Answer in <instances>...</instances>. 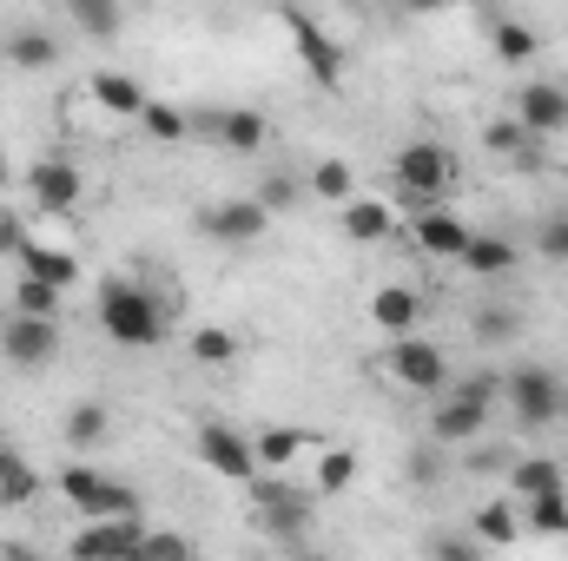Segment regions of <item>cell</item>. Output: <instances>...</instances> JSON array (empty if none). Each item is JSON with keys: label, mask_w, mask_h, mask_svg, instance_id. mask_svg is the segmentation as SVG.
Here are the masks:
<instances>
[{"label": "cell", "mask_w": 568, "mask_h": 561, "mask_svg": "<svg viewBox=\"0 0 568 561\" xmlns=\"http://www.w3.org/2000/svg\"><path fill=\"white\" fill-rule=\"evenodd\" d=\"M100 330L120 350H152L165 337V297L140 278H106L100 284Z\"/></svg>", "instance_id": "1"}, {"label": "cell", "mask_w": 568, "mask_h": 561, "mask_svg": "<svg viewBox=\"0 0 568 561\" xmlns=\"http://www.w3.org/2000/svg\"><path fill=\"white\" fill-rule=\"evenodd\" d=\"M503 404L523 429H549V422H562L568 384L549 364H516V370H503Z\"/></svg>", "instance_id": "2"}, {"label": "cell", "mask_w": 568, "mask_h": 561, "mask_svg": "<svg viewBox=\"0 0 568 561\" xmlns=\"http://www.w3.org/2000/svg\"><path fill=\"white\" fill-rule=\"evenodd\" d=\"M449 178H456V159H449L443 140H410L390 159V185H397V198H410V205H436V198L449 192Z\"/></svg>", "instance_id": "3"}, {"label": "cell", "mask_w": 568, "mask_h": 561, "mask_svg": "<svg viewBox=\"0 0 568 561\" xmlns=\"http://www.w3.org/2000/svg\"><path fill=\"white\" fill-rule=\"evenodd\" d=\"M60 496H67L80 516H145L140 489H133V482L100 476L93 462H67V469H60Z\"/></svg>", "instance_id": "4"}, {"label": "cell", "mask_w": 568, "mask_h": 561, "mask_svg": "<svg viewBox=\"0 0 568 561\" xmlns=\"http://www.w3.org/2000/svg\"><path fill=\"white\" fill-rule=\"evenodd\" d=\"M192 456H199L212 476H225V482H252V476L265 469V462H258V442H252L245 429H232V422H199Z\"/></svg>", "instance_id": "5"}, {"label": "cell", "mask_w": 568, "mask_h": 561, "mask_svg": "<svg viewBox=\"0 0 568 561\" xmlns=\"http://www.w3.org/2000/svg\"><path fill=\"white\" fill-rule=\"evenodd\" d=\"M390 377L404 384V390H417V397H443L449 390V357H443V344H429L417 330H404V337H390Z\"/></svg>", "instance_id": "6"}, {"label": "cell", "mask_w": 568, "mask_h": 561, "mask_svg": "<svg viewBox=\"0 0 568 561\" xmlns=\"http://www.w3.org/2000/svg\"><path fill=\"white\" fill-rule=\"evenodd\" d=\"M252 502H258L265 529L278 536L284 549H304V522H311L317 489H297V482H258V476H252Z\"/></svg>", "instance_id": "7"}, {"label": "cell", "mask_w": 568, "mask_h": 561, "mask_svg": "<svg viewBox=\"0 0 568 561\" xmlns=\"http://www.w3.org/2000/svg\"><path fill=\"white\" fill-rule=\"evenodd\" d=\"M53 350H60V317L7 310V324H0V357H7L13 370H40V364H53Z\"/></svg>", "instance_id": "8"}, {"label": "cell", "mask_w": 568, "mask_h": 561, "mask_svg": "<svg viewBox=\"0 0 568 561\" xmlns=\"http://www.w3.org/2000/svg\"><path fill=\"white\" fill-rule=\"evenodd\" d=\"M80 561H133L145 555V529L140 516H87V529L73 536Z\"/></svg>", "instance_id": "9"}, {"label": "cell", "mask_w": 568, "mask_h": 561, "mask_svg": "<svg viewBox=\"0 0 568 561\" xmlns=\"http://www.w3.org/2000/svg\"><path fill=\"white\" fill-rule=\"evenodd\" d=\"M284 33H291V47H297L304 73H311L317 86H337V80H344V53H337V40H331L304 7H284Z\"/></svg>", "instance_id": "10"}, {"label": "cell", "mask_w": 568, "mask_h": 561, "mask_svg": "<svg viewBox=\"0 0 568 561\" xmlns=\"http://www.w3.org/2000/svg\"><path fill=\"white\" fill-rule=\"evenodd\" d=\"M272 232V212H265V198L252 192V198H225V205H212L205 212V238H219V245H258Z\"/></svg>", "instance_id": "11"}, {"label": "cell", "mask_w": 568, "mask_h": 561, "mask_svg": "<svg viewBox=\"0 0 568 561\" xmlns=\"http://www.w3.org/2000/svg\"><path fill=\"white\" fill-rule=\"evenodd\" d=\"M27 192H33V205H40V212L67 218V212L80 205L87 178H80V165H73V159H40V165H27Z\"/></svg>", "instance_id": "12"}, {"label": "cell", "mask_w": 568, "mask_h": 561, "mask_svg": "<svg viewBox=\"0 0 568 561\" xmlns=\"http://www.w3.org/2000/svg\"><path fill=\"white\" fill-rule=\"evenodd\" d=\"M516 120H523L536 140H562L568 133V86H556V80H529V86L516 93Z\"/></svg>", "instance_id": "13"}, {"label": "cell", "mask_w": 568, "mask_h": 561, "mask_svg": "<svg viewBox=\"0 0 568 561\" xmlns=\"http://www.w3.org/2000/svg\"><path fill=\"white\" fill-rule=\"evenodd\" d=\"M489 429V404H476V397H463V390H443V404L429 410V436L449 449V442H476Z\"/></svg>", "instance_id": "14"}, {"label": "cell", "mask_w": 568, "mask_h": 561, "mask_svg": "<svg viewBox=\"0 0 568 561\" xmlns=\"http://www.w3.org/2000/svg\"><path fill=\"white\" fill-rule=\"evenodd\" d=\"M337 212H344V238L351 245H390L397 238V212L384 198H344Z\"/></svg>", "instance_id": "15"}, {"label": "cell", "mask_w": 568, "mask_h": 561, "mask_svg": "<svg viewBox=\"0 0 568 561\" xmlns=\"http://www.w3.org/2000/svg\"><path fill=\"white\" fill-rule=\"evenodd\" d=\"M469 245V225L436 198V205H424V218H417V252H429V258H456Z\"/></svg>", "instance_id": "16"}, {"label": "cell", "mask_w": 568, "mask_h": 561, "mask_svg": "<svg viewBox=\"0 0 568 561\" xmlns=\"http://www.w3.org/2000/svg\"><path fill=\"white\" fill-rule=\"evenodd\" d=\"M456 258H463V272H469V278H509L523 252H516L509 238H496V232H469V245H463Z\"/></svg>", "instance_id": "17"}, {"label": "cell", "mask_w": 568, "mask_h": 561, "mask_svg": "<svg viewBox=\"0 0 568 561\" xmlns=\"http://www.w3.org/2000/svg\"><path fill=\"white\" fill-rule=\"evenodd\" d=\"M67 20H73V33H87V40H120V27H126V0H67Z\"/></svg>", "instance_id": "18"}, {"label": "cell", "mask_w": 568, "mask_h": 561, "mask_svg": "<svg viewBox=\"0 0 568 561\" xmlns=\"http://www.w3.org/2000/svg\"><path fill=\"white\" fill-rule=\"evenodd\" d=\"M7 67L47 73V67H60V40H53L47 27H20V33H7Z\"/></svg>", "instance_id": "19"}, {"label": "cell", "mask_w": 568, "mask_h": 561, "mask_svg": "<svg viewBox=\"0 0 568 561\" xmlns=\"http://www.w3.org/2000/svg\"><path fill=\"white\" fill-rule=\"evenodd\" d=\"M469 337H476L483 350H509V344L523 337V310H516V304H476Z\"/></svg>", "instance_id": "20"}, {"label": "cell", "mask_w": 568, "mask_h": 561, "mask_svg": "<svg viewBox=\"0 0 568 561\" xmlns=\"http://www.w3.org/2000/svg\"><path fill=\"white\" fill-rule=\"evenodd\" d=\"M503 482H509V496L523 502V496H542V489H562V462H556V456H509V469H503Z\"/></svg>", "instance_id": "21"}, {"label": "cell", "mask_w": 568, "mask_h": 561, "mask_svg": "<svg viewBox=\"0 0 568 561\" xmlns=\"http://www.w3.org/2000/svg\"><path fill=\"white\" fill-rule=\"evenodd\" d=\"M13 265H20V272H33V278H47V284H60V290H73V284H80V258H73V252H60V245H33V238H27V252H20Z\"/></svg>", "instance_id": "22"}, {"label": "cell", "mask_w": 568, "mask_h": 561, "mask_svg": "<svg viewBox=\"0 0 568 561\" xmlns=\"http://www.w3.org/2000/svg\"><path fill=\"white\" fill-rule=\"evenodd\" d=\"M417 310H424V297H417L410 284H384V290L371 297V317H377V330H390V337H404V330L417 324Z\"/></svg>", "instance_id": "23"}, {"label": "cell", "mask_w": 568, "mask_h": 561, "mask_svg": "<svg viewBox=\"0 0 568 561\" xmlns=\"http://www.w3.org/2000/svg\"><path fill=\"white\" fill-rule=\"evenodd\" d=\"M523 529L529 536H568V482L562 489H542V496H523Z\"/></svg>", "instance_id": "24"}, {"label": "cell", "mask_w": 568, "mask_h": 561, "mask_svg": "<svg viewBox=\"0 0 568 561\" xmlns=\"http://www.w3.org/2000/svg\"><path fill=\"white\" fill-rule=\"evenodd\" d=\"M93 100H100L113 120H140L145 113V86L133 73H93Z\"/></svg>", "instance_id": "25"}, {"label": "cell", "mask_w": 568, "mask_h": 561, "mask_svg": "<svg viewBox=\"0 0 568 561\" xmlns=\"http://www.w3.org/2000/svg\"><path fill=\"white\" fill-rule=\"evenodd\" d=\"M40 496V476H33V462L20 456V449H7L0 442V509H27Z\"/></svg>", "instance_id": "26"}, {"label": "cell", "mask_w": 568, "mask_h": 561, "mask_svg": "<svg viewBox=\"0 0 568 561\" xmlns=\"http://www.w3.org/2000/svg\"><path fill=\"white\" fill-rule=\"evenodd\" d=\"M265 140H272V120H265L258 106H232V113H219V145H232V152H258Z\"/></svg>", "instance_id": "27"}, {"label": "cell", "mask_w": 568, "mask_h": 561, "mask_svg": "<svg viewBox=\"0 0 568 561\" xmlns=\"http://www.w3.org/2000/svg\"><path fill=\"white\" fill-rule=\"evenodd\" d=\"M106 436H113V410L100 397H87V404L67 410V449H100Z\"/></svg>", "instance_id": "28"}, {"label": "cell", "mask_w": 568, "mask_h": 561, "mask_svg": "<svg viewBox=\"0 0 568 561\" xmlns=\"http://www.w3.org/2000/svg\"><path fill=\"white\" fill-rule=\"evenodd\" d=\"M304 192H311V198H324V205L357 198V172H351V159H317V165H311V178H304Z\"/></svg>", "instance_id": "29"}, {"label": "cell", "mask_w": 568, "mask_h": 561, "mask_svg": "<svg viewBox=\"0 0 568 561\" xmlns=\"http://www.w3.org/2000/svg\"><path fill=\"white\" fill-rule=\"evenodd\" d=\"M516 536H523V502H516V496H509V502H483V509H476V542H483V549H489V542H496V549H509Z\"/></svg>", "instance_id": "30"}, {"label": "cell", "mask_w": 568, "mask_h": 561, "mask_svg": "<svg viewBox=\"0 0 568 561\" xmlns=\"http://www.w3.org/2000/svg\"><path fill=\"white\" fill-rule=\"evenodd\" d=\"M140 126H145V140H159V145L192 140V113H179V106H165V100H145Z\"/></svg>", "instance_id": "31"}, {"label": "cell", "mask_w": 568, "mask_h": 561, "mask_svg": "<svg viewBox=\"0 0 568 561\" xmlns=\"http://www.w3.org/2000/svg\"><path fill=\"white\" fill-rule=\"evenodd\" d=\"M60 304H67V290L47 278H33V272H20L13 278V310H33V317H60Z\"/></svg>", "instance_id": "32"}, {"label": "cell", "mask_w": 568, "mask_h": 561, "mask_svg": "<svg viewBox=\"0 0 568 561\" xmlns=\"http://www.w3.org/2000/svg\"><path fill=\"white\" fill-rule=\"evenodd\" d=\"M185 350H192V364H205V370H225V364L239 357V337H232V330H219V324H199Z\"/></svg>", "instance_id": "33"}, {"label": "cell", "mask_w": 568, "mask_h": 561, "mask_svg": "<svg viewBox=\"0 0 568 561\" xmlns=\"http://www.w3.org/2000/svg\"><path fill=\"white\" fill-rule=\"evenodd\" d=\"M357 482V449H324L317 456V496H344Z\"/></svg>", "instance_id": "34"}, {"label": "cell", "mask_w": 568, "mask_h": 561, "mask_svg": "<svg viewBox=\"0 0 568 561\" xmlns=\"http://www.w3.org/2000/svg\"><path fill=\"white\" fill-rule=\"evenodd\" d=\"M489 40H496V60H509V67H529V60H536V33H529L523 20H496Z\"/></svg>", "instance_id": "35"}, {"label": "cell", "mask_w": 568, "mask_h": 561, "mask_svg": "<svg viewBox=\"0 0 568 561\" xmlns=\"http://www.w3.org/2000/svg\"><path fill=\"white\" fill-rule=\"evenodd\" d=\"M252 442H258V462H265V469H284V462H291L311 436H304V429H258Z\"/></svg>", "instance_id": "36"}, {"label": "cell", "mask_w": 568, "mask_h": 561, "mask_svg": "<svg viewBox=\"0 0 568 561\" xmlns=\"http://www.w3.org/2000/svg\"><path fill=\"white\" fill-rule=\"evenodd\" d=\"M483 145L503 152V159H523V152L536 145V133H529L523 120H489V126H483Z\"/></svg>", "instance_id": "37"}, {"label": "cell", "mask_w": 568, "mask_h": 561, "mask_svg": "<svg viewBox=\"0 0 568 561\" xmlns=\"http://www.w3.org/2000/svg\"><path fill=\"white\" fill-rule=\"evenodd\" d=\"M449 390H463V397H476V404H503V370H469V377H449Z\"/></svg>", "instance_id": "38"}, {"label": "cell", "mask_w": 568, "mask_h": 561, "mask_svg": "<svg viewBox=\"0 0 568 561\" xmlns=\"http://www.w3.org/2000/svg\"><path fill=\"white\" fill-rule=\"evenodd\" d=\"M258 198H265V212H272V218H278V212H291V205H297V198H304V185H297V178H291V172H272V178H265V185H258Z\"/></svg>", "instance_id": "39"}, {"label": "cell", "mask_w": 568, "mask_h": 561, "mask_svg": "<svg viewBox=\"0 0 568 561\" xmlns=\"http://www.w3.org/2000/svg\"><path fill=\"white\" fill-rule=\"evenodd\" d=\"M429 555H443V561H476V555H483V542H476V529H469V536H429Z\"/></svg>", "instance_id": "40"}, {"label": "cell", "mask_w": 568, "mask_h": 561, "mask_svg": "<svg viewBox=\"0 0 568 561\" xmlns=\"http://www.w3.org/2000/svg\"><path fill=\"white\" fill-rule=\"evenodd\" d=\"M27 238H33V232H27V218L0 205V258H20V252H27Z\"/></svg>", "instance_id": "41"}, {"label": "cell", "mask_w": 568, "mask_h": 561, "mask_svg": "<svg viewBox=\"0 0 568 561\" xmlns=\"http://www.w3.org/2000/svg\"><path fill=\"white\" fill-rule=\"evenodd\" d=\"M536 245H542V258H556V265H568V212H562V218H549V225H542V238H536Z\"/></svg>", "instance_id": "42"}, {"label": "cell", "mask_w": 568, "mask_h": 561, "mask_svg": "<svg viewBox=\"0 0 568 561\" xmlns=\"http://www.w3.org/2000/svg\"><path fill=\"white\" fill-rule=\"evenodd\" d=\"M463 469H469V476H503V469H509V449H489V442H483Z\"/></svg>", "instance_id": "43"}, {"label": "cell", "mask_w": 568, "mask_h": 561, "mask_svg": "<svg viewBox=\"0 0 568 561\" xmlns=\"http://www.w3.org/2000/svg\"><path fill=\"white\" fill-rule=\"evenodd\" d=\"M145 555H192V542H185V536H145Z\"/></svg>", "instance_id": "44"}, {"label": "cell", "mask_w": 568, "mask_h": 561, "mask_svg": "<svg viewBox=\"0 0 568 561\" xmlns=\"http://www.w3.org/2000/svg\"><path fill=\"white\" fill-rule=\"evenodd\" d=\"M443 7H463V0H410V13H443Z\"/></svg>", "instance_id": "45"}, {"label": "cell", "mask_w": 568, "mask_h": 561, "mask_svg": "<svg viewBox=\"0 0 568 561\" xmlns=\"http://www.w3.org/2000/svg\"><path fill=\"white\" fill-rule=\"evenodd\" d=\"M7 178H13V165H7V152H0V192H7Z\"/></svg>", "instance_id": "46"}, {"label": "cell", "mask_w": 568, "mask_h": 561, "mask_svg": "<svg viewBox=\"0 0 568 561\" xmlns=\"http://www.w3.org/2000/svg\"><path fill=\"white\" fill-rule=\"evenodd\" d=\"M562 422H568V404H562Z\"/></svg>", "instance_id": "47"}, {"label": "cell", "mask_w": 568, "mask_h": 561, "mask_svg": "<svg viewBox=\"0 0 568 561\" xmlns=\"http://www.w3.org/2000/svg\"><path fill=\"white\" fill-rule=\"evenodd\" d=\"M0 324H7V310H0Z\"/></svg>", "instance_id": "48"}, {"label": "cell", "mask_w": 568, "mask_h": 561, "mask_svg": "<svg viewBox=\"0 0 568 561\" xmlns=\"http://www.w3.org/2000/svg\"><path fill=\"white\" fill-rule=\"evenodd\" d=\"M562 140H568V133H562Z\"/></svg>", "instance_id": "49"}]
</instances>
